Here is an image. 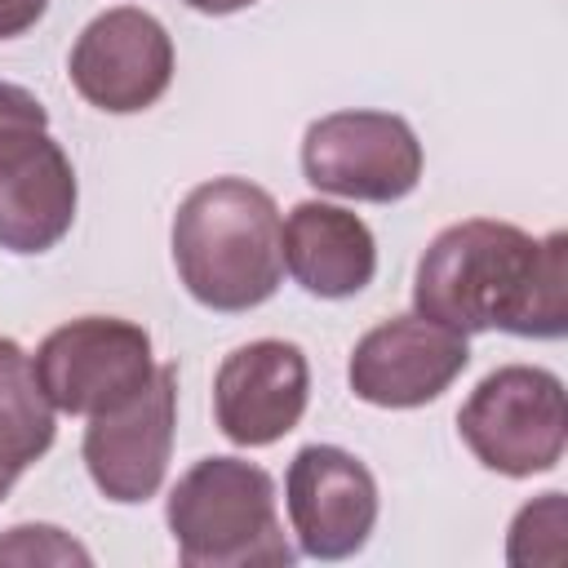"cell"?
Wrapping results in <instances>:
<instances>
[{
    "instance_id": "cell-1",
    "label": "cell",
    "mask_w": 568,
    "mask_h": 568,
    "mask_svg": "<svg viewBox=\"0 0 568 568\" xmlns=\"http://www.w3.org/2000/svg\"><path fill=\"white\" fill-rule=\"evenodd\" d=\"M417 315L457 333L506 328L559 337L568 320V240H532L510 222L470 217L435 235L413 280Z\"/></svg>"
},
{
    "instance_id": "cell-2",
    "label": "cell",
    "mask_w": 568,
    "mask_h": 568,
    "mask_svg": "<svg viewBox=\"0 0 568 568\" xmlns=\"http://www.w3.org/2000/svg\"><path fill=\"white\" fill-rule=\"evenodd\" d=\"M275 200L244 178L195 186L173 217V262L186 293L209 311L262 306L284 280Z\"/></svg>"
},
{
    "instance_id": "cell-3",
    "label": "cell",
    "mask_w": 568,
    "mask_h": 568,
    "mask_svg": "<svg viewBox=\"0 0 568 568\" xmlns=\"http://www.w3.org/2000/svg\"><path fill=\"white\" fill-rule=\"evenodd\" d=\"M169 528L191 568L293 564L275 515V484L262 466L240 457L195 462L169 497Z\"/></svg>"
},
{
    "instance_id": "cell-4",
    "label": "cell",
    "mask_w": 568,
    "mask_h": 568,
    "mask_svg": "<svg viewBox=\"0 0 568 568\" xmlns=\"http://www.w3.org/2000/svg\"><path fill=\"white\" fill-rule=\"evenodd\" d=\"M457 430L466 448L497 475H537L564 457L568 408L564 386L546 368H497L457 413Z\"/></svg>"
},
{
    "instance_id": "cell-5",
    "label": "cell",
    "mask_w": 568,
    "mask_h": 568,
    "mask_svg": "<svg viewBox=\"0 0 568 568\" xmlns=\"http://www.w3.org/2000/svg\"><path fill=\"white\" fill-rule=\"evenodd\" d=\"M31 368L49 404L75 417L120 408L155 377L146 328L111 315H84L53 328L40 342Z\"/></svg>"
},
{
    "instance_id": "cell-6",
    "label": "cell",
    "mask_w": 568,
    "mask_h": 568,
    "mask_svg": "<svg viewBox=\"0 0 568 568\" xmlns=\"http://www.w3.org/2000/svg\"><path fill=\"white\" fill-rule=\"evenodd\" d=\"M306 182L346 200H399L422 178V142L399 115L337 111L306 129L302 142Z\"/></svg>"
},
{
    "instance_id": "cell-7",
    "label": "cell",
    "mask_w": 568,
    "mask_h": 568,
    "mask_svg": "<svg viewBox=\"0 0 568 568\" xmlns=\"http://www.w3.org/2000/svg\"><path fill=\"white\" fill-rule=\"evenodd\" d=\"M173 80L169 31L142 9H106L71 49V84L111 115L146 111Z\"/></svg>"
},
{
    "instance_id": "cell-8",
    "label": "cell",
    "mask_w": 568,
    "mask_h": 568,
    "mask_svg": "<svg viewBox=\"0 0 568 568\" xmlns=\"http://www.w3.org/2000/svg\"><path fill=\"white\" fill-rule=\"evenodd\" d=\"M470 364L466 333L426 315H395L364 333L351 355V390L377 408H417L439 399Z\"/></svg>"
},
{
    "instance_id": "cell-9",
    "label": "cell",
    "mask_w": 568,
    "mask_h": 568,
    "mask_svg": "<svg viewBox=\"0 0 568 568\" xmlns=\"http://www.w3.org/2000/svg\"><path fill=\"white\" fill-rule=\"evenodd\" d=\"M173 413H178V368L160 364L155 377L120 408L98 413L84 430V462L93 484L111 501H146L173 448Z\"/></svg>"
},
{
    "instance_id": "cell-10",
    "label": "cell",
    "mask_w": 568,
    "mask_h": 568,
    "mask_svg": "<svg viewBox=\"0 0 568 568\" xmlns=\"http://www.w3.org/2000/svg\"><path fill=\"white\" fill-rule=\"evenodd\" d=\"M288 519L311 559L364 550L377 524V484L368 466L333 444H311L288 466Z\"/></svg>"
},
{
    "instance_id": "cell-11",
    "label": "cell",
    "mask_w": 568,
    "mask_h": 568,
    "mask_svg": "<svg viewBox=\"0 0 568 568\" xmlns=\"http://www.w3.org/2000/svg\"><path fill=\"white\" fill-rule=\"evenodd\" d=\"M306 355L293 342H248L231 351L213 382V413L226 439L244 448L275 444L302 422L306 408Z\"/></svg>"
},
{
    "instance_id": "cell-12",
    "label": "cell",
    "mask_w": 568,
    "mask_h": 568,
    "mask_svg": "<svg viewBox=\"0 0 568 568\" xmlns=\"http://www.w3.org/2000/svg\"><path fill=\"white\" fill-rule=\"evenodd\" d=\"M280 248L288 275L315 297H351L377 271V248L368 226L333 204H297L280 226Z\"/></svg>"
},
{
    "instance_id": "cell-13",
    "label": "cell",
    "mask_w": 568,
    "mask_h": 568,
    "mask_svg": "<svg viewBox=\"0 0 568 568\" xmlns=\"http://www.w3.org/2000/svg\"><path fill=\"white\" fill-rule=\"evenodd\" d=\"M75 222V173L53 138L0 169V248L44 253Z\"/></svg>"
},
{
    "instance_id": "cell-14",
    "label": "cell",
    "mask_w": 568,
    "mask_h": 568,
    "mask_svg": "<svg viewBox=\"0 0 568 568\" xmlns=\"http://www.w3.org/2000/svg\"><path fill=\"white\" fill-rule=\"evenodd\" d=\"M53 444V404L18 342L0 337V501Z\"/></svg>"
},
{
    "instance_id": "cell-15",
    "label": "cell",
    "mask_w": 568,
    "mask_h": 568,
    "mask_svg": "<svg viewBox=\"0 0 568 568\" xmlns=\"http://www.w3.org/2000/svg\"><path fill=\"white\" fill-rule=\"evenodd\" d=\"M44 129H49V115H44L40 98L0 80V169L22 160L27 151H36L49 138Z\"/></svg>"
},
{
    "instance_id": "cell-16",
    "label": "cell",
    "mask_w": 568,
    "mask_h": 568,
    "mask_svg": "<svg viewBox=\"0 0 568 568\" xmlns=\"http://www.w3.org/2000/svg\"><path fill=\"white\" fill-rule=\"evenodd\" d=\"M44 4L49 0H0V40L22 36L27 27H36L40 13H44Z\"/></svg>"
},
{
    "instance_id": "cell-17",
    "label": "cell",
    "mask_w": 568,
    "mask_h": 568,
    "mask_svg": "<svg viewBox=\"0 0 568 568\" xmlns=\"http://www.w3.org/2000/svg\"><path fill=\"white\" fill-rule=\"evenodd\" d=\"M186 4L200 9V13H235V9H244L253 0H186Z\"/></svg>"
}]
</instances>
